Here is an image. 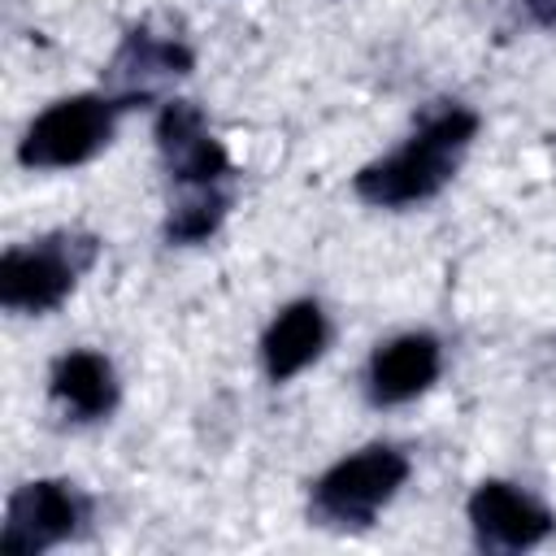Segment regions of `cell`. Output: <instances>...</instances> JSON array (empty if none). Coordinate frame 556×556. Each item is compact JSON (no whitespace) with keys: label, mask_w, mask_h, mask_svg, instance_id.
Wrapping results in <instances>:
<instances>
[{"label":"cell","mask_w":556,"mask_h":556,"mask_svg":"<svg viewBox=\"0 0 556 556\" xmlns=\"http://www.w3.org/2000/svg\"><path fill=\"white\" fill-rule=\"evenodd\" d=\"M404 478H408V456L404 452H395L387 443L361 447V452L334 460L313 482V517L321 526H339V530L369 526L378 517V508L395 500Z\"/></svg>","instance_id":"2"},{"label":"cell","mask_w":556,"mask_h":556,"mask_svg":"<svg viewBox=\"0 0 556 556\" xmlns=\"http://www.w3.org/2000/svg\"><path fill=\"white\" fill-rule=\"evenodd\" d=\"M521 4L539 26H556V0H521Z\"/></svg>","instance_id":"13"},{"label":"cell","mask_w":556,"mask_h":556,"mask_svg":"<svg viewBox=\"0 0 556 556\" xmlns=\"http://www.w3.org/2000/svg\"><path fill=\"white\" fill-rule=\"evenodd\" d=\"M156 148L169 165V178L187 191H208L230 174L226 148L208 135L204 113L191 100H169L156 117Z\"/></svg>","instance_id":"6"},{"label":"cell","mask_w":556,"mask_h":556,"mask_svg":"<svg viewBox=\"0 0 556 556\" xmlns=\"http://www.w3.org/2000/svg\"><path fill=\"white\" fill-rule=\"evenodd\" d=\"M52 395L78 421H96V417H109L117 404V374L109 356L78 348L52 365Z\"/></svg>","instance_id":"11"},{"label":"cell","mask_w":556,"mask_h":556,"mask_svg":"<svg viewBox=\"0 0 556 556\" xmlns=\"http://www.w3.org/2000/svg\"><path fill=\"white\" fill-rule=\"evenodd\" d=\"M191 70V52L174 39H161L152 30H130L109 65V83H113V100L122 109L148 100L161 83L182 78Z\"/></svg>","instance_id":"9"},{"label":"cell","mask_w":556,"mask_h":556,"mask_svg":"<svg viewBox=\"0 0 556 556\" xmlns=\"http://www.w3.org/2000/svg\"><path fill=\"white\" fill-rule=\"evenodd\" d=\"M473 135H478V113H469L465 104H439L434 113L421 117V126L395 152H387L382 161H369L352 178V187L361 200L378 208L421 204L447 187Z\"/></svg>","instance_id":"1"},{"label":"cell","mask_w":556,"mask_h":556,"mask_svg":"<svg viewBox=\"0 0 556 556\" xmlns=\"http://www.w3.org/2000/svg\"><path fill=\"white\" fill-rule=\"evenodd\" d=\"M83 517H87V500L70 482H52V478L26 482L9 500L0 552L4 556H39L52 543L70 539Z\"/></svg>","instance_id":"5"},{"label":"cell","mask_w":556,"mask_h":556,"mask_svg":"<svg viewBox=\"0 0 556 556\" xmlns=\"http://www.w3.org/2000/svg\"><path fill=\"white\" fill-rule=\"evenodd\" d=\"M326 313H321V304H313V300H295V304H287L274 321H269V330H265V339H261V361H265V374H269V382H287V378H295L304 365H313L317 356H321V348H326Z\"/></svg>","instance_id":"10"},{"label":"cell","mask_w":556,"mask_h":556,"mask_svg":"<svg viewBox=\"0 0 556 556\" xmlns=\"http://www.w3.org/2000/svg\"><path fill=\"white\" fill-rule=\"evenodd\" d=\"M96 261V239L87 235H48L0 256V304L9 313H48L56 308L78 274Z\"/></svg>","instance_id":"3"},{"label":"cell","mask_w":556,"mask_h":556,"mask_svg":"<svg viewBox=\"0 0 556 556\" xmlns=\"http://www.w3.org/2000/svg\"><path fill=\"white\" fill-rule=\"evenodd\" d=\"M226 204H230V200H226L217 187L195 191L191 200H182V204L169 213V222H165V239H169V243H200V239H208V235L222 226Z\"/></svg>","instance_id":"12"},{"label":"cell","mask_w":556,"mask_h":556,"mask_svg":"<svg viewBox=\"0 0 556 556\" xmlns=\"http://www.w3.org/2000/svg\"><path fill=\"white\" fill-rule=\"evenodd\" d=\"M439 365H443V348L434 334H426V330L400 334V339L382 343L369 361V400L382 408L408 404L439 378Z\"/></svg>","instance_id":"8"},{"label":"cell","mask_w":556,"mask_h":556,"mask_svg":"<svg viewBox=\"0 0 556 556\" xmlns=\"http://www.w3.org/2000/svg\"><path fill=\"white\" fill-rule=\"evenodd\" d=\"M122 104L113 96H65L56 104H48L22 135L17 143V161L26 169H70L91 161L117 122Z\"/></svg>","instance_id":"4"},{"label":"cell","mask_w":556,"mask_h":556,"mask_svg":"<svg viewBox=\"0 0 556 556\" xmlns=\"http://www.w3.org/2000/svg\"><path fill=\"white\" fill-rule=\"evenodd\" d=\"M469 526H473L478 547L526 552L556 530V517L539 500H530L521 486L491 478L469 495Z\"/></svg>","instance_id":"7"}]
</instances>
